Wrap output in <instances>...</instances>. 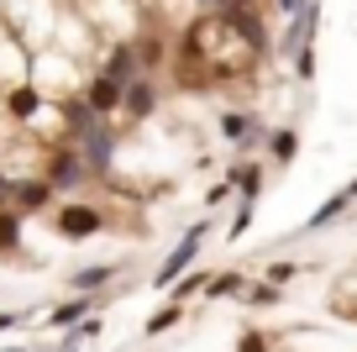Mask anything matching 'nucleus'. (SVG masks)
<instances>
[{
	"label": "nucleus",
	"instance_id": "obj_1",
	"mask_svg": "<svg viewBox=\"0 0 357 352\" xmlns=\"http://www.w3.org/2000/svg\"><path fill=\"white\" fill-rule=\"evenodd\" d=\"M74 153L84 158L89 179H116V153H121V137H116L111 122H100V116H95V122L74 137Z\"/></svg>",
	"mask_w": 357,
	"mask_h": 352
},
{
	"label": "nucleus",
	"instance_id": "obj_2",
	"mask_svg": "<svg viewBox=\"0 0 357 352\" xmlns=\"http://www.w3.org/2000/svg\"><path fill=\"white\" fill-rule=\"evenodd\" d=\"M53 231L63 242H89V237L111 231V216H105L100 205H89V200H63V205L53 210Z\"/></svg>",
	"mask_w": 357,
	"mask_h": 352
},
{
	"label": "nucleus",
	"instance_id": "obj_3",
	"mask_svg": "<svg viewBox=\"0 0 357 352\" xmlns=\"http://www.w3.org/2000/svg\"><path fill=\"white\" fill-rule=\"evenodd\" d=\"M205 237H211V221H195V226H184V237L174 242V253L163 258V268L153 274V284L158 289H174L178 279L195 268V258H200V247H205Z\"/></svg>",
	"mask_w": 357,
	"mask_h": 352
},
{
	"label": "nucleus",
	"instance_id": "obj_4",
	"mask_svg": "<svg viewBox=\"0 0 357 352\" xmlns=\"http://www.w3.org/2000/svg\"><path fill=\"white\" fill-rule=\"evenodd\" d=\"M43 179L58 189V195L89 184V168H84V158L74 153V142H47L43 147Z\"/></svg>",
	"mask_w": 357,
	"mask_h": 352
},
{
	"label": "nucleus",
	"instance_id": "obj_5",
	"mask_svg": "<svg viewBox=\"0 0 357 352\" xmlns=\"http://www.w3.org/2000/svg\"><path fill=\"white\" fill-rule=\"evenodd\" d=\"M53 200H58V189L43 174H11V200L6 205L16 216H43V210H53Z\"/></svg>",
	"mask_w": 357,
	"mask_h": 352
},
{
	"label": "nucleus",
	"instance_id": "obj_6",
	"mask_svg": "<svg viewBox=\"0 0 357 352\" xmlns=\"http://www.w3.org/2000/svg\"><path fill=\"white\" fill-rule=\"evenodd\" d=\"M352 205H357V179H352V184H342V189H336V195H326L321 205H315L310 216L300 221V231H294V237H315V231H326V226H331V221H342V216H347V210H352Z\"/></svg>",
	"mask_w": 357,
	"mask_h": 352
},
{
	"label": "nucleus",
	"instance_id": "obj_7",
	"mask_svg": "<svg viewBox=\"0 0 357 352\" xmlns=\"http://www.w3.org/2000/svg\"><path fill=\"white\" fill-rule=\"evenodd\" d=\"M79 105L89 110V116H100V122H111L116 110H121V85H111V79L105 74H89L84 85H79Z\"/></svg>",
	"mask_w": 357,
	"mask_h": 352
},
{
	"label": "nucleus",
	"instance_id": "obj_8",
	"mask_svg": "<svg viewBox=\"0 0 357 352\" xmlns=\"http://www.w3.org/2000/svg\"><path fill=\"white\" fill-rule=\"evenodd\" d=\"M0 110H6L11 122H37V116L47 110L43 85H37V79H22V85H11L6 95H0Z\"/></svg>",
	"mask_w": 357,
	"mask_h": 352
},
{
	"label": "nucleus",
	"instance_id": "obj_9",
	"mask_svg": "<svg viewBox=\"0 0 357 352\" xmlns=\"http://www.w3.org/2000/svg\"><path fill=\"white\" fill-rule=\"evenodd\" d=\"M100 74L111 79V85H137L142 79V64H137V47H132V37H116L111 47H105V64H100Z\"/></svg>",
	"mask_w": 357,
	"mask_h": 352
},
{
	"label": "nucleus",
	"instance_id": "obj_10",
	"mask_svg": "<svg viewBox=\"0 0 357 352\" xmlns=\"http://www.w3.org/2000/svg\"><path fill=\"white\" fill-rule=\"evenodd\" d=\"M121 116H126V122H153V116H158V85L147 74L121 89Z\"/></svg>",
	"mask_w": 357,
	"mask_h": 352
},
{
	"label": "nucleus",
	"instance_id": "obj_11",
	"mask_svg": "<svg viewBox=\"0 0 357 352\" xmlns=\"http://www.w3.org/2000/svg\"><path fill=\"white\" fill-rule=\"evenodd\" d=\"M221 137L236 147H252V142H268L263 122H257L252 110H221Z\"/></svg>",
	"mask_w": 357,
	"mask_h": 352
},
{
	"label": "nucleus",
	"instance_id": "obj_12",
	"mask_svg": "<svg viewBox=\"0 0 357 352\" xmlns=\"http://www.w3.org/2000/svg\"><path fill=\"white\" fill-rule=\"evenodd\" d=\"M226 184H231V195H236V205H257V195H263V163H231L226 168Z\"/></svg>",
	"mask_w": 357,
	"mask_h": 352
},
{
	"label": "nucleus",
	"instance_id": "obj_13",
	"mask_svg": "<svg viewBox=\"0 0 357 352\" xmlns=\"http://www.w3.org/2000/svg\"><path fill=\"white\" fill-rule=\"evenodd\" d=\"M116 274H121V263H89V268H74V274H68V289H74V295H100L105 284H116Z\"/></svg>",
	"mask_w": 357,
	"mask_h": 352
},
{
	"label": "nucleus",
	"instance_id": "obj_14",
	"mask_svg": "<svg viewBox=\"0 0 357 352\" xmlns=\"http://www.w3.org/2000/svg\"><path fill=\"white\" fill-rule=\"evenodd\" d=\"M89 310H95V300L74 295V300H63V305H53V316H47L43 326L47 331H74V326H84V321H89Z\"/></svg>",
	"mask_w": 357,
	"mask_h": 352
},
{
	"label": "nucleus",
	"instance_id": "obj_15",
	"mask_svg": "<svg viewBox=\"0 0 357 352\" xmlns=\"http://www.w3.org/2000/svg\"><path fill=\"white\" fill-rule=\"evenodd\" d=\"M22 237H26V216L6 205L0 210V258H22Z\"/></svg>",
	"mask_w": 357,
	"mask_h": 352
},
{
	"label": "nucleus",
	"instance_id": "obj_16",
	"mask_svg": "<svg viewBox=\"0 0 357 352\" xmlns=\"http://www.w3.org/2000/svg\"><path fill=\"white\" fill-rule=\"evenodd\" d=\"M247 284L252 279L242 274V268H226V274H211V284H205V300H242Z\"/></svg>",
	"mask_w": 357,
	"mask_h": 352
},
{
	"label": "nucleus",
	"instance_id": "obj_17",
	"mask_svg": "<svg viewBox=\"0 0 357 352\" xmlns=\"http://www.w3.org/2000/svg\"><path fill=\"white\" fill-rule=\"evenodd\" d=\"M294 153H300V132L294 126H279V132H268V163L273 168H289Z\"/></svg>",
	"mask_w": 357,
	"mask_h": 352
},
{
	"label": "nucleus",
	"instance_id": "obj_18",
	"mask_svg": "<svg viewBox=\"0 0 357 352\" xmlns=\"http://www.w3.org/2000/svg\"><path fill=\"white\" fill-rule=\"evenodd\" d=\"M205 284H211V268H190V274L178 279L174 289H168V305H178V310H184L190 300H200V295H205Z\"/></svg>",
	"mask_w": 357,
	"mask_h": 352
},
{
	"label": "nucleus",
	"instance_id": "obj_19",
	"mask_svg": "<svg viewBox=\"0 0 357 352\" xmlns=\"http://www.w3.org/2000/svg\"><path fill=\"white\" fill-rule=\"evenodd\" d=\"M279 295H284V289H273V284H263V279H252V284H247V295H242V305H247V310H263V305H279Z\"/></svg>",
	"mask_w": 357,
	"mask_h": 352
},
{
	"label": "nucleus",
	"instance_id": "obj_20",
	"mask_svg": "<svg viewBox=\"0 0 357 352\" xmlns=\"http://www.w3.org/2000/svg\"><path fill=\"white\" fill-rule=\"evenodd\" d=\"M300 268H305V263H289V258H279V263H268V268H263V284L284 289V284H294V279H300Z\"/></svg>",
	"mask_w": 357,
	"mask_h": 352
},
{
	"label": "nucleus",
	"instance_id": "obj_21",
	"mask_svg": "<svg viewBox=\"0 0 357 352\" xmlns=\"http://www.w3.org/2000/svg\"><path fill=\"white\" fill-rule=\"evenodd\" d=\"M178 316H184L178 305H158V316H147V337H163L168 326H178Z\"/></svg>",
	"mask_w": 357,
	"mask_h": 352
},
{
	"label": "nucleus",
	"instance_id": "obj_22",
	"mask_svg": "<svg viewBox=\"0 0 357 352\" xmlns=\"http://www.w3.org/2000/svg\"><path fill=\"white\" fill-rule=\"evenodd\" d=\"M252 210H257V205H236L231 226H226V242H242V237H247V226H252Z\"/></svg>",
	"mask_w": 357,
	"mask_h": 352
},
{
	"label": "nucleus",
	"instance_id": "obj_23",
	"mask_svg": "<svg viewBox=\"0 0 357 352\" xmlns=\"http://www.w3.org/2000/svg\"><path fill=\"white\" fill-rule=\"evenodd\" d=\"M294 79H305V85L315 79V47H300V53H294Z\"/></svg>",
	"mask_w": 357,
	"mask_h": 352
},
{
	"label": "nucleus",
	"instance_id": "obj_24",
	"mask_svg": "<svg viewBox=\"0 0 357 352\" xmlns=\"http://www.w3.org/2000/svg\"><path fill=\"white\" fill-rule=\"evenodd\" d=\"M305 6H310V0H273V11H279L284 22H294V16H300Z\"/></svg>",
	"mask_w": 357,
	"mask_h": 352
},
{
	"label": "nucleus",
	"instance_id": "obj_25",
	"mask_svg": "<svg viewBox=\"0 0 357 352\" xmlns=\"http://www.w3.org/2000/svg\"><path fill=\"white\" fill-rule=\"evenodd\" d=\"M79 342H84V337H79V326H74V331H63L58 347H43V352H79Z\"/></svg>",
	"mask_w": 357,
	"mask_h": 352
},
{
	"label": "nucleus",
	"instance_id": "obj_26",
	"mask_svg": "<svg viewBox=\"0 0 357 352\" xmlns=\"http://www.w3.org/2000/svg\"><path fill=\"white\" fill-rule=\"evenodd\" d=\"M22 310H0V337H6V331H16V326H22Z\"/></svg>",
	"mask_w": 357,
	"mask_h": 352
},
{
	"label": "nucleus",
	"instance_id": "obj_27",
	"mask_svg": "<svg viewBox=\"0 0 357 352\" xmlns=\"http://www.w3.org/2000/svg\"><path fill=\"white\" fill-rule=\"evenodd\" d=\"M205 16H221V11H231V0H195Z\"/></svg>",
	"mask_w": 357,
	"mask_h": 352
},
{
	"label": "nucleus",
	"instance_id": "obj_28",
	"mask_svg": "<svg viewBox=\"0 0 357 352\" xmlns=\"http://www.w3.org/2000/svg\"><path fill=\"white\" fill-rule=\"evenodd\" d=\"M205 200H211V205H221V200H231V184H226V179H221V184H215V189H211V195H205Z\"/></svg>",
	"mask_w": 357,
	"mask_h": 352
},
{
	"label": "nucleus",
	"instance_id": "obj_29",
	"mask_svg": "<svg viewBox=\"0 0 357 352\" xmlns=\"http://www.w3.org/2000/svg\"><path fill=\"white\" fill-rule=\"evenodd\" d=\"M263 0H231V11H257Z\"/></svg>",
	"mask_w": 357,
	"mask_h": 352
},
{
	"label": "nucleus",
	"instance_id": "obj_30",
	"mask_svg": "<svg viewBox=\"0 0 357 352\" xmlns=\"http://www.w3.org/2000/svg\"><path fill=\"white\" fill-rule=\"evenodd\" d=\"M0 352H43V347H0Z\"/></svg>",
	"mask_w": 357,
	"mask_h": 352
},
{
	"label": "nucleus",
	"instance_id": "obj_31",
	"mask_svg": "<svg viewBox=\"0 0 357 352\" xmlns=\"http://www.w3.org/2000/svg\"><path fill=\"white\" fill-rule=\"evenodd\" d=\"M347 321H357V305H352V310H347Z\"/></svg>",
	"mask_w": 357,
	"mask_h": 352
}]
</instances>
